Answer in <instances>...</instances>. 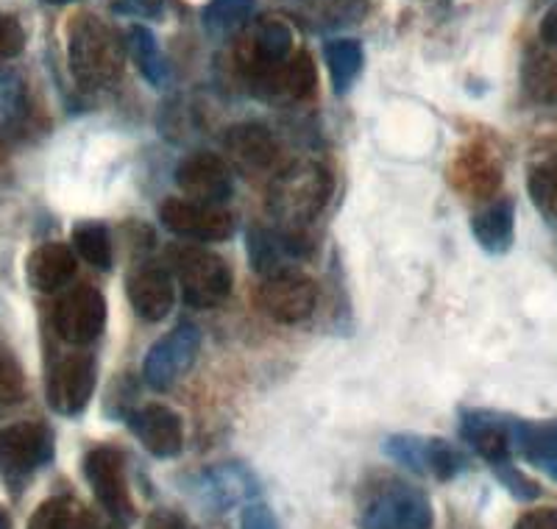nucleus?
<instances>
[{
	"mask_svg": "<svg viewBox=\"0 0 557 529\" xmlns=\"http://www.w3.org/2000/svg\"><path fill=\"white\" fill-rule=\"evenodd\" d=\"M76 276V254L64 243H42L26 259V279L37 293H57Z\"/></svg>",
	"mask_w": 557,
	"mask_h": 529,
	"instance_id": "19",
	"label": "nucleus"
},
{
	"mask_svg": "<svg viewBox=\"0 0 557 529\" xmlns=\"http://www.w3.org/2000/svg\"><path fill=\"white\" fill-rule=\"evenodd\" d=\"M513 529H557V507L546 510H532L516 521Z\"/></svg>",
	"mask_w": 557,
	"mask_h": 529,
	"instance_id": "39",
	"label": "nucleus"
},
{
	"mask_svg": "<svg viewBox=\"0 0 557 529\" xmlns=\"http://www.w3.org/2000/svg\"><path fill=\"white\" fill-rule=\"evenodd\" d=\"M23 114H26L23 84L12 73H0V134H9L12 128H17Z\"/></svg>",
	"mask_w": 557,
	"mask_h": 529,
	"instance_id": "33",
	"label": "nucleus"
},
{
	"mask_svg": "<svg viewBox=\"0 0 557 529\" xmlns=\"http://www.w3.org/2000/svg\"><path fill=\"white\" fill-rule=\"evenodd\" d=\"M332 173L321 162H293L268 189V209L287 232H298L323 212L332 196Z\"/></svg>",
	"mask_w": 557,
	"mask_h": 529,
	"instance_id": "2",
	"label": "nucleus"
},
{
	"mask_svg": "<svg viewBox=\"0 0 557 529\" xmlns=\"http://www.w3.org/2000/svg\"><path fill=\"white\" fill-rule=\"evenodd\" d=\"M293 57V32L285 20H262L253 28L251 42H248L246 67L251 70L253 82L271 73L273 67L285 64Z\"/></svg>",
	"mask_w": 557,
	"mask_h": 529,
	"instance_id": "20",
	"label": "nucleus"
},
{
	"mask_svg": "<svg viewBox=\"0 0 557 529\" xmlns=\"http://www.w3.org/2000/svg\"><path fill=\"white\" fill-rule=\"evenodd\" d=\"M126 48L132 62L137 64V70L143 73L148 84L153 87H162L168 82V67L162 51H159V42L153 37L151 28L146 26H132L126 32Z\"/></svg>",
	"mask_w": 557,
	"mask_h": 529,
	"instance_id": "27",
	"label": "nucleus"
},
{
	"mask_svg": "<svg viewBox=\"0 0 557 529\" xmlns=\"http://www.w3.org/2000/svg\"><path fill=\"white\" fill-rule=\"evenodd\" d=\"M109 529H121V527H109Z\"/></svg>",
	"mask_w": 557,
	"mask_h": 529,
	"instance_id": "45",
	"label": "nucleus"
},
{
	"mask_svg": "<svg viewBox=\"0 0 557 529\" xmlns=\"http://www.w3.org/2000/svg\"><path fill=\"white\" fill-rule=\"evenodd\" d=\"M176 184L184 196L193 198V201L215 204V207H221L235 189L232 168L226 164V159L207 151H196L178 162Z\"/></svg>",
	"mask_w": 557,
	"mask_h": 529,
	"instance_id": "13",
	"label": "nucleus"
},
{
	"mask_svg": "<svg viewBox=\"0 0 557 529\" xmlns=\"http://www.w3.org/2000/svg\"><path fill=\"white\" fill-rule=\"evenodd\" d=\"M168 0H112V12L121 17L157 20L165 12Z\"/></svg>",
	"mask_w": 557,
	"mask_h": 529,
	"instance_id": "37",
	"label": "nucleus"
},
{
	"mask_svg": "<svg viewBox=\"0 0 557 529\" xmlns=\"http://www.w3.org/2000/svg\"><path fill=\"white\" fill-rule=\"evenodd\" d=\"M432 504L418 488L393 485L382 488L368 499L362 510V529H430Z\"/></svg>",
	"mask_w": 557,
	"mask_h": 529,
	"instance_id": "8",
	"label": "nucleus"
},
{
	"mask_svg": "<svg viewBox=\"0 0 557 529\" xmlns=\"http://www.w3.org/2000/svg\"><path fill=\"white\" fill-rule=\"evenodd\" d=\"M201 496L203 502L215 504L218 510H226V507H235L237 502H246L257 493L253 488V477H248L243 468L237 466H221L215 471L203 473L201 479Z\"/></svg>",
	"mask_w": 557,
	"mask_h": 529,
	"instance_id": "24",
	"label": "nucleus"
},
{
	"mask_svg": "<svg viewBox=\"0 0 557 529\" xmlns=\"http://www.w3.org/2000/svg\"><path fill=\"white\" fill-rule=\"evenodd\" d=\"M0 529H12V521H9V516L3 507H0Z\"/></svg>",
	"mask_w": 557,
	"mask_h": 529,
	"instance_id": "43",
	"label": "nucleus"
},
{
	"mask_svg": "<svg viewBox=\"0 0 557 529\" xmlns=\"http://www.w3.org/2000/svg\"><path fill=\"white\" fill-rule=\"evenodd\" d=\"M460 435L482 460L491 463V468L499 466V463H510V452H513L510 421H502L494 413H466L460 423Z\"/></svg>",
	"mask_w": 557,
	"mask_h": 529,
	"instance_id": "17",
	"label": "nucleus"
},
{
	"mask_svg": "<svg viewBox=\"0 0 557 529\" xmlns=\"http://www.w3.org/2000/svg\"><path fill=\"white\" fill-rule=\"evenodd\" d=\"M371 12L374 0H296L298 20L318 34L360 26Z\"/></svg>",
	"mask_w": 557,
	"mask_h": 529,
	"instance_id": "18",
	"label": "nucleus"
},
{
	"mask_svg": "<svg viewBox=\"0 0 557 529\" xmlns=\"http://www.w3.org/2000/svg\"><path fill=\"white\" fill-rule=\"evenodd\" d=\"M128 429L143 443V448L159 460L176 457L184 446L182 418L165 404H146L139 410L128 413Z\"/></svg>",
	"mask_w": 557,
	"mask_h": 529,
	"instance_id": "14",
	"label": "nucleus"
},
{
	"mask_svg": "<svg viewBox=\"0 0 557 529\" xmlns=\"http://www.w3.org/2000/svg\"><path fill=\"white\" fill-rule=\"evenodd\" d=\"M84 477H87L89 488L101 502L103 510L121 524L134 521V502L132 491H128L126 477V457L123 452L112 446H96L84 457Z\"/></svg>",
	"mask_w": 557,
	"mask_h": 529,
	"instance_id": "7",
	"label": "nucleus"
},
{
	"mask_svg": "<svg viewBox=\"0 0 557 529\" xmlns=\"http://www.w3.org/2000/svg\"><path fill=\"white\" fill-rule=\"evenodd\" d=\"M28 529H92V518L76 499L53 496L34 510Z\"/></svg>",
	"mask_w": 557,
	"mask_h": 529,
	"instance_id": "28",
	"label": "nucleus"
},
{
	"mask_svg": "<svg viewBox=\"0 0 557 529\" xmlns=\"http://www.w3.org/2000/svg\"><path fill=\"white\" fill-rule=\"evenodd\" d=\"M96 359L89 354H67L48 373V404L59 416H78L96 393Z\"/></svg>",
	"mask_w": 557,
	"mask_h": 529,
	"instance_id": "12",
	"label": "nucleus"
},
{
	"mask_svg": "<svg viewBox=\"0 0 557 529\" xmlns=\"http://www.w3.org/2000/svg\"><path fill=\"white\" fill-rule=\"evenodd\" d=\"M298 237L296 232H271V229H253L248 234V257L251 264L262 276L287 271V259L298 257Z\"/></svg>",
	"mask_w": 557,
	"mask_h": 529,
	"instance_id": "21",
	"label": "nucleus"
},
{
	"mask_svg": "<svg viewBox=\"0 0 557 529\" xmlns=\"http://www.w3.org/2000/svg\"><path fill=\"white\" fill-rule=\"evenodd\" d=\"M257 84L271 93H282L293 101H305L315 93L318 87V73H315V62H312L310 53H296V57L287 59L285 64H278L273 67L271 73H265L262 78H257Z\"/></svg>",
	"mask_w": 557,
	"mask_h": 529,
	"instance_id": "23",
	"label": "nucleus"
},
{
	"mask_svg": "<svg viewBox=\"0 0 557 529\" xmlns=\"http://www.w3.org/2000/svg\"><path fill=\"white\" fill-rule=\"evenodd\" d=\"M539 34H541V39H544V45H549V48H555L557 51V3L544 14Z\"/></svg>",
	"mask_w": 557,
	"mask_h": 529,
	"instance_id": "41",
	"label": "nucleus"
},
{
	"mask_svg": "<svg viewBox=\"0 0 557 529\" xmlns=\"http://www.w3.org/2000/svg\"><path fill=\"white\" fill-rule=\"evenodd\" d=\"M382 452L393 463L405 466L407 471L418 477L432 479H455L457 473L466 471L469 460L457 446H451L444 438H421V435H391L382 443Z\"/></svg>",
	"mask_w": 557,
	"mask_h": 529,
	"instance_id": "5",
	"label": "nucleus"
},
{
	"mask_svg": "<svg viewBox=\"0 0 557 529\" xmlns=\"http://www.w3.org/2000/svg\"><path fill=\"white\" fill-rule=\"evenodd\" d=\"M318 302V287L307 273L287 271L265 276L260 293H257V304L271 321L276 323H301L312 316Z\"/></svg>",
	"mask_w": 557,
	"mask_h": 529,
	"instance_id": "10",
	"label": "nucleus"
},
{
	"mask_svg": "<svg viewBox=\"0 0 557 529\" xmlns=\"http://www.w3.org/2000/svg\"><path fill=\"white\" fill-rule=\"evenodd\" d=\"M73 248L84 262H89L98 271H109L112 268V237L103 223H78L73 229Z\"/></svg>",
	"mask_w": 557,
	"mask_h": 529,
	"instance_id": "30",
	"label": "nucleus"
},
{
	"mask_svg": "<svg viewBox=\"0 0 557 529\" xmlns=\"http://www.w3.org/2000/svg\"><path fill=\"white\" fill-rule=\"evenodd\" d=\"M143 529H196V527L173 510H153L151 516L146 518V527Z\"/></svg>",
	"mask_w": 557,
	"mask_h": 529,
	"instance_id": "40",
	"label": "nucleus"
},
{
	"mask_svg": "<svg viewBox=\"0 0 557 529\" xmlns=\"http://www.w3.org/2000/svg\"><path fill=\"white\" fill-rule=\"evenodd\" d=\"M26 51V32L12 14H0V59H14Z\"/></svg>",
	"mask_w": 557,
	"mask_h": 529,
	"instance_id": "36",
	"label": "nucleus"
},
{
	"mask_svg": "<svg viewBox=\"0 0 557 529\" xmlns=\"http://www.w3.org/2000/svg\"><path fill=\"white\" fill-rule=\"evenodd\" d=\"M53 329L70 346H89L107 329V298L101 291L78 284L59 298L53 309Z\"/></svg>",
	"mask_w": 557,
	"mask_h": 529,
	"instance_id": "9",
	"label": "nucleus"
},
{
	"mask_svg": "<svg viewBox=\"0 0 557 529\" xmlns=\"http://www.w3.org/2000/svg\"><path fill=\"white\" fill-rule=\"evenodd\" d=\"M257 12V0H209L201 9L203 28L212 34H235Z\"/></svg>",
	"mask_w": 557,
	"mask_h": 529,
	"instance_id": "29",
	"label": "nucleus"
},
{
	"mask_svg": "<svg viewBox=\"0 0 557 529\" xmlns=\"http://www.w3.org/2000/svg\"><path fill=\"white\" fill-rule=\"evenodd\" d=\"M173 273L182 298L190 307L212 309L232 296V268L221 254L198 246H176L171 251Z\"/></svg>",
	"mask_w": 557,
	"mask_h": 529,
	"instance_id": "3",
	"label": "nucleus"
},
{
	"mask_svg": "<svg viewBox=\"0 0 557 529\" xmlns=\"http://www.w3.org/2000/svg\"><path fill=\"white\" fill-rule=\"evenodd\" d=\"M159 221L176 237L201 239V243H218L226 239L235 229L232 214L215 204H201L193 198H168L159 207Z\"/></svg>",
	"mask_w": 557,
	"mask_h": 529,
	"instance_id": "11",
	"label": "nucleus"
},
{
	"mask_svg": "<svg viewBox=\"0 0 557 529\" xmlns=\"http://www.w3.org/2000/svg\"><path fill=\"white\" fill-rule=\"evenodd\" d=\"M48 7H67V3H76V0H42Z\"/></svg>",
	"mask_w": 557,
	"mask_h": 529,
	"instance_id": "44",
	"label": "nucleus"
},
{
	"mask_svg": "<svg viewBox=\"0 0 557 529\" xmlns=\"http://www.w3.org/2000/svg\"><path fill=\"white\" fill-rule=\"evenodd\" d=\"M527 187H530V198L539 212L557 223V153L532 168Z\"/></svg>",
	"mask_w": 557,
	"mask_h": 529,
	"instance_id": "31",
	"label": "nucleus"
},
{
	"mask_svg": "<svg viewBox=\"0 0 557 529\" xmlns=\"http://www.w3.org/2000/svg\"><path fill=\"white\" fill-rule=\"evenodd\" d=\"M226 153L243 173L257 176V173H268L273 168L278 157V143L260 123H243V126L228 128Z\"/></svg>",
	"mask_w": 557,
	"mask_h": 529,
	"instance_id": "16",
	"label": "nucleus"
},
{
	"mask_svg": "<svg viewBox=\"0 0 557 529\" xmlns=\"http://www.w3.org/2000/svg\"><path fill=\"white\" fill-rule=\"evenodd\" d=\"M26 396V373L7 346H0V404H17Z\"/></svg>",
	"mask_w": 557,
	"mask_h": 529,
	"instance_id": "34",
	"label": "nucleus"
},
{
	"mask_svg": "<svg viewBox=\"0 0 557 529\" xmlns=\"http://www.w3.org/2000/svg\"><path fill=\"white\" fill-rule=\"evenodd\" d=\"M541 468H544V471L549 473L552 479H557V460H549V463H544V466H541Z\"/></svg>",
	"mask_w": 557,
	"mask_h": 529,
	"instance_id": "42",
	"label": "nucleus"
},
{
	"mask_svg": "<svg viewBox=\"0 0 557 529\" xmlns=\"http://www.w3.org/2000/svg\"><path fill=\"white\" fill-rule=\"evenodd\" d=\"M126 293L134 312L148 323H159L171 316L176 304V282L165 268H153V264L139 268L128 276Z\"/></svg>",
	"mask_w": 557,
	"mask_h": 529,
	"instance_id": "15",
	"label": "nucleus"
},
{
	"mask_svg": "<svg viewBox=\"0 0 557 529\" xmlns=\"http://www.w3.org/2000/svg\"><path fill=\"white\" fill-rule=\"evenodd\" d=\"M53 432L39 421H20L0 429V477L23 485L53 460Z\"/></svg>",
	"mask_w": 557,
	"mask_h": 529,
	"instance_id": "4",
	"label": "nucleus"
},
{
	"mask_svg": "<svg viewBox=\"0 0 557 529\" xmlns=\"http://www.w3.org/2000/svg\"><path fill=\"white\" fill-rule=\"evenodd\" d=\"M240 529H282V527H278V521H276V516H273L271 507H265V504H257V502H248L246 507H243Z\"/></svg>",
	"mask_w": 557,
	"mask_h": 529,
	"instance_id": "38",
	"label": "nucleus"
},
{
	"mask_svg": "<svg viewBox=\"0 0 557 529\" xmlns=\"http://www.w3.org/2000/svg\"><path fill=\"white\" fill-rule=\"evenodd\" d=\"M524 89L539 103L557 107V59L532 57L524 64Z\"/></svg>",
	"mask_w": 557,
	"mask_h": 529,
	"instance_id": "32",
	"label": "nucleus"
},
{
	"mask_svg": "<svg viewBox=\"0 0 557 529\" xmlns=\"http://www.w3.org/2000/svg\"><path fill=\"white\" fill-rule=\"evenodd\" d=\"M516 207L510 198L494 201L471 218V234L487 254H505L513 246Z\"/></svg>",
	"mask_w": 557,
	"mask_h": 529,
	"instance_id": "22",
	"label": "nucleus"
},
{
	"mask_svg": "<svg viewBox=\"0 0 557 529\" xmlns=\"http://www.w3.org/2000/svg\"><path fill=\"white\" fill-rule=\"evenodd\" d=\"M510 441L539 468L557 460V421H510Z\"/></svg>",
	"mask_w": 557,
	"mask_h": 529,
	"instance_id": "26",
	"label": "nucleus"
},
{
	"mask_svg": "<svg viewBox=\"0 0 557 529\" xmlns=\"http://www.w3.org/2000/svg\"><path fill=\"white\" fill-rule=\"evenodd\" d=\"M126 42L109 23L82 12L67 26L70 73L82 89H109L121 82L126 64Z\"/></svg>",
	"mask_w": 557,
	"mask_h": 529,
	"instance_id": "1",
	"label": "nucleus"
},
{
	"mask_svg": "<svg viewBox=\"0 0 557 529\" xmlns=\"http://www.w3.org/2000/svg\"><path fill=\"white\" fill-rule=\"evenodd\" d=\"M494 473L502 479V485L513 493L516 499H521V502H532V499L541 496L539 482H532L530 477H524V473H521L519 468L510 466V463H499V466H494Z\"/></svg>",
	"mask_w": 557,
	"mask_h": 529,
	"instance_id": "35",
	"label": "nucleus"
},
{
	"mask_svg": "<svg viewBox=\"0 0 557 529\" xmlns=\"http://www.w3.org/2000/svg\"><path fill=\"white\" fill-rule=\"evenodd\" d=\"M198 348H201V332L193 323H178L165 337H159L148 348L146 366H143V379L148 387L159 393L171 391L173 384L193 368Z\"/></svg>",
	"mask_w": 557,
	"mask_h": 529,
	"instance_id": "6",
	"label": "nucleus"
},
{
	"mask_svg": "<svg viewBox=\"0 0 557 529\" xmlns=\"http://www.w3.org/2000/svg\"><path fill=\"white\" fill-rule=\"evenodd\" d=\"M323 62H326V70H330L332 89L337 95H346L348 89L355 87L357 78H360L366 53H362V45L357 39H330V42L323 45Z\"/></svg>",
	"mask_w": 557,
	"mask_h": 529,
	"instance_id": "25",
	"label": "nucleus"
}]
</instances>
